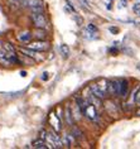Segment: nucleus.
Segmentation results:
<instances>
[{
    "instance_id": "9b49d317",
    "label": "nucleus",
    "mask_w": 140,
    "mask_h": 149,
    "mask_svg": "<svg viewBox=\"0 0 140 149\" xmlns=\"http://www.w3.org/2000/svg\"><path fill=\"white\" fill-rule=\"evenodd\" d=\"M17 38L20 43H29L33 38V34H32V32H29V31H24V32H20L19 34L17 36Z\"/></svg>"
},
{
    "instance_id": "bb28decb",
    "label": "nucleus",
    "mask_w": 140,
    "mask_h": 149,
    "mask_svg": "<svg viewBox=\"0 0 140 149\" xmlns=\"http://www.w3.org/2000/svg\"><path fill=\"white\" fill-rule=\"evenodd\" d=\"M110 32L112 33V34H117V33H119V28H114V27H110Z\"/></svg>"
},
{
    "instance_id": "6ab92c4d",
    "label": "nucleus",
    "mask_w": 140,
    "mask_h": 149,
    "mask_svg": "<svg viewBox=\"0 0 140 149\" xmlns=\"http://www.w3.org/2000/svg\"><path fill=\"white\" fill-rule=\"evenodd\" d=\"M72 134L75 135L76 138H83V133L77 128V126H72Z\"/></svg>"
},
{
    "instance_id": "1a4fd4ad",
    "label": "nucleus",
    "mask_w": 140,
    "mask_h": 149,
    "mask_svg": "<svg viewBox=\"0 0 140 149\" xmlns=\"http://www.w3.org/2000/svg\"><path fill=\"white\" fill-rule=\"evenodd\" d=\"M129 94V81L119 80V96L121 99H126Z\"/></svg>"
},
{
    "instance_id": "f3484780",
    "label": "nucleus",
    "mask_w": 140,
    "mask_h": 149,
    "mask_svg": "<svg viewBox=\"0 0 140 149\" xmlns=\"http://www.w3.org/2000/svg\"><path fill=\"white\" fill-rule=\"evenodd\" d=\"M60 49H61V53H62V56H63L64 58H68L69 57V54H71V51H69V47L67 46V44H61Z\"/></svg>"
},
{
    "instance_id": "c85d7f7f",
    "label": "nucleus",
    "mask_w": 140,
    "mask_h": 149,
    "mask_svg": "<svg viewBox=\"0 0 140 149\" xmlns=\"http://www.w3.org/2000/svg\"><path fill=\"white\" fill-rule=\"evenodd\" d=\"M123 6H126V0H120V5H119V8H123Z\"/></svg>"
},
{
    "instance_id": "7c9ffc66",
    "label": "nucleus",
    "mask_w": 140,
    "mask_h": 149,
    "mask_svg": "<svg viewBox=\"0 0 140 149\" xmlns=\"http://www.w3.org/2000/svg\"><path fill=\"white\" fill-rule=\"evenodd\" d=\"M20 74H21V76H23V77H25V76H27V72H25V71H21Z\"/></svg>"
},
{
    "instance_id": "a211bd4d",
    "label": "nucleus",
    "mask_w": 140,
    "mask_h": 149,
    "mask_svg": "<svg viewBox=\"0 0 140 149\" xmlns=\"http://www.w3.org/2000/svg\"><path fill=\"white\" fill-rule=\"evenodd\" d=\"M72 18H73V20L76 22V24L78 25V27H81V25L83 24V18L81 17L78 13H72Z\"/></svg>"
},
{
    "instance_id": "ddd939ff",
    "label": "nucleus",
    "mask_w": 140,
    "mask_h": 149,
    "mask_svg": "<svg viewBox=\"0 0 140 149\" xmlns=\"http://www.w3.org/2000/svg\"><path fill=\"white\" fill-rule=\"evenodd\" d=\"M32 34H33V38H35V39H46L47 38V32L40 28H35L34 31L32 32Z\"/></svg>"
},
{
    "instance_id": "423d86ee",
    "label": "nucleus",
    "mask_w": 140,
    "mask_h": 149,
    "mask_svg": "<svg viewBox=\"0 0 140 149\" xmlns=\"http://www.w3.org/2000/svg\"><path fill=\"white\" fill-rule=\"evenodd\" d=\"M19 51H20L24 56H27V57L32 58V59H35V61H42V59L44 58V57H40L38 51L32 49V48H29V47H25V48L20 47V48H19Z\"/></svg>"
},
{
    "instance_id": "6e6552de",
    "label": "nucleus",
    "mask_w": 140,
    "mask_h": 149,
    "mask_svg": "<svg viewBox=\"0 0 140 149\" xmlns=\"http://www.w3.org/2000/svg\"><path fill=\"white\" fill-rule=\"evenodd\" d=\"M21 8H28L29 10L33 8H37V6H44L43 0H21L20 3Z\"/></svg>"
},
{
    "instance_id": "0eeeda50",
    "label": "nucleus",
    "mask_w": 140,
    "mask_h": 149,
    "mask_svg": "<svg viewBox=\"0 0 140 149\" xmlns=\"http://www.w3.org/2000/svg\"><path fill=\"white\" fill-rule=\"evenodd\" d=\"M107 95L109 96H119V80L107 81Z\"/></svg>"
},
{
    "instance_id": "20e7f679",
    "label": "nucleus",
    "mask_w": 140,
    "mask_h": 149,
    "mask_svg": "<svg viewBox=\"0 0 140 149\" xmlns=\"http://www.w3.org/2000/svg\"><path fill=\"white\" fill-rule=\"evenodd\" d=\"M82 114H83V116L88 119L90 121H97L98 120V113H97V107L95 106V105H92V104L90 102L88 105L85 107V109L82 110Z\"/></svg>"
},
{
    "instance_id": "4be33fe9",
    "label": "nucleus",
    "mask_w": 140,
    "mask_h": 149,
    "mask_svg": "<svg viewBox=\"0 0 140 149\" xmlns=\"http://www.w3.org/2000/svg\"><path fill=\"white\" fill-rule=\"evenodd\" d=\"M135 104L138 106H140V87L138 88V91H136V96H135Z\"/></svg>"
},
{
    "instance_id": "aec40b11",
    "label": "nucleus",
    "mask_w": 140,
    "mask_h": 149,
    "mask_svg": "<svg viewBox=\"0 0 140 149\" xmlns=\"http://www.w3.org/2000/svg\"><path fill=\"white\" fill-rule=\"evenodd\" d=\"M78 1L81 3V6L82 8H85L86 10H90V3H88V0H78Z\"/></svg>"
},
{
    "instance_id": "2f4dec72",
    "label": "nucleus",
    "mask_w": 140,
    "mask_h": 149,
    "mask_svg": "<svg viewBox=\"0 0 140 149\" xmlns=\"http://www.w3.org/2000/svg\"><path fill=\"white\" fill-rule=\"evenodd\" d=\"M139 15H140V13H139Z\"/></svg>"
},
{
    "instance_id": "b1692460",
    "label": "nucleus",
    "mask_w": 140,
    "mask_h": 149,
    "mask_svg": "<svg viewBox=\"0 0 140 149\" xmlns=\"http://www.w3.org/2000/svg\"><path fill=\"white\" fill-rule=\"evenodd\" d=\"M66 4L68 5V8H71V10H72L73 13H77V10H76V8H75V5H73L72 3L69 1V0H66Z\"/></svg>"
},
{
    "instance_id": "a878e982",
    "label": "nucleus",
    "mask_w": 140,
    "mask_h": 149,
    "mask_svg": "<svg viewBox=\"0 0 140 149\" xmlns=\"http://www.w3.org/2000/svg\"><path fill=\"white\" fill-rule=\"evenodd\" d=\"M8 1H9V4H15V5H19L20 6L21 0H8Z\"/></svg>"
},
{
    "instance_id": "2eb2a0df",
    "label": "nucleus",
    "mask_w": 140,
    "mask_h": 149,
    "mask_svg": "<svg viewBox=\"0 0 140 149\" xmlns=\"http://www.w3.org/2000/svg\"><path fill=\"white\" fill-rule=\"evenodd\" d=\"M32 147L33 148H35V149H42V148H49V145L48 144H46V140H43V139H39L38 140H34L33 141V144H32Z\"/></svg>"
},
{
    "instance_id": "4468645a",
    "label": "nucleus",
    "mask_w": 140,
    "mask_h": 149,
    "mask_svg": "<svg viewBox=\"0 0 140 149\" xmlns=\"http://www.w3.org/2000/svg\"><path fill=\"white\" fill-rule=\"evenodd\" d=\"M72 109V114H73V118H75V120H81V118H82V110L80 109V106L77 105V102L73 104V106L71 107Z\"/></svg>"
},
{
    "instance_id": "f257e3e1",
    "label": "nucleus",
    "mask_w": 140,
    "mask_h": 149,
    "mask_svg": "<svg viewBox=\"0 0 140 149\" xmlns=\"http://www.w3.org/2000/svg\"><path fill=\"white\" fill-rule=\"evenodd\" d=\"M30 19L33 22L34 28L46 29L47 27H48V19H47L44 12H42V13H32L30 14Z\"/></svg>"
},
{
    "instance_id": "f03ea898",
    "label": "nucleus",
    "mask_w": 140,
    "mask_h": 149,
    "mask_svg": "<svg viewBox=\"0 0 140 149\" xmlns=\"http://www.w3.org/2000/svg\"><path fill=\"white\" fill-rule=\"evenodd\" d=\"M47 141H48L49 148H63V143H62L60 135L57 134V132H48L47 133Z\"/></svg>"
},
{
    "instance_id": "f8f14e48",
    "label": "nucleus",
    "mask_w": 140,
    "mask_h": 149,
    "mask_svg": "<svg viewBox=\"0 0 140 149\" xmlns=\"http://www.w3.org/2000/svg\"><path fill=\"white\" fill-rule=\"evenodd\" d=\"M88 90H90L94 95H96L97 97H100L101 100H105V99H106L105 96H104V94H102V92L100 91V88H98V86H97V84H96V82L91 84L90 86H88Z\"/></svg>"
},
{
    "instance_id": "412c9836",
    "label": "nucleus",
    "mask_w": 140,
    "mask_h": 149,
    "mask_svg": "<svg viewBox=\"0 0 140 149\" xmlns=\"http://www.w3.org/2000/svg\"><path fill=\"white\" fill-rule=\"evenodd\" d=\"M86 29H87V31H90V32H95V33H97V32H98L97 27H96V25H95V24H92V23L88 24Z\"/></svg>"
},
{
    "instance_id": "cd10ccee",
    "label": "nucleus",
    "mask_w": 140,
    "mask_h": 149,
    "mask_svg": "<svg viewBox=\"0 0 140 149\" xmlns=\"http://www.w3.org/2000/svg\"><path fill=\"white\" fill-rule=\"evenodd\" d=\"M43 81H47L48 80V72H43V74H42V77H40Z\"/></svg>"
},
{
    "instance_id": "393cba45",
    "label": "nucleus",
    "mask_w": 140,
    "mask_h": 149,
    "mask_svg": "<svg viewBox=\"0 0 140 149\" xmlns=\"http://www.w3.org/2000/svg\"><path fill=\"white\" fill-rule=\"evenodd\" d=\"M47 130H42V132L39 133V138L40 139H43V140H47Z\"/></svg>"
},
{
    "instance_id": "39448f33",
    "label": "nucleus",
    "mask_w": 140,
    "mask_h": 149,
    "mask_svg": "<svg viewBox=\"0 0 140 149\" xmlns=\"http://www.w3.org/2000/svg\"><path fill=\"white\" fill-rule=\"evenodd\" d=\"M48 121H49V124H51V126L53 128L54 132L60 133L61 130H62V126H61V124H62V119H61L60 116H58L56 111H52V113L49 114V116H48Z\"/></svg>"
},
{
    "instance_id": "5701e85b",
    "label": "nucleus",
    "mask_w": 140,
    "mask_h": 149,
    "mask_svg": "<svg viewBox=\"0 0 140 149\" xmlns=\"http://www.w3.org/2000/svg\"><path fill=\"white\" fill-rule=\"evenodd\" d=\"M30 12L32 13H42V12H44V8L43 6H37V8L30 9Z\"/></svg>"
},
{
    "instance_id": "dca6fc26",
    "label": "nucleus",
    "mask_w": 140,
    "mask_h": 149,
    "mask_svg": "<svg viewBox=\"0 0 140 149\" xmlns=\"http://www.w3.org/2000/svg\"><path fill=\"white\" fill-rule=\"evenodd\" d=\"M96 84H97L98 88H100V91L104 94V96L106 97V96H107V81H106V80H100Z\"/></svg>"
},
{
    "instance_id": "473e14b6",
    "label": "nucleus",
    "mask_w": 140,
    "mask_h": 149,
    "mask_svg": "<svg viewBox=\"0 0 140 149\" xmlns=\"http://www.w3.org/2000/svg\"><path fill=\"white\" fill-rule=\"evenodd\" d=\"M111 1H112V0H111Z\"/></svg>"
},
{
    "instance_id": "c756f323",
    "label": "nucleus",
    "mask_w": 140,
    "mask_h": 149,
    "mask_svg": "<svg viewBox=\"0 0 140 149\" xmlns=\"http://www.w3.org/2000/svg\"><path fill=\"white\" fill-rule=\"evenodd\" d=\"M139 10H140V3L134 5V12H139Z\"/></svg>"
},
{
    "instance_id": "9d476101",
    "label": "nucleus",
    "mask_w": 140,
    "mask_h": 149,
    "mask_svg": "<svg viewBox=\"0 0 140 149\" xmlns=\"http://www.w3.org/2000/svg\"><path fill=\"white\" fill-rule=\"evenodd\" d=\"M64 121L68 126H73V121H75V118H73L72 114V109L69 106V104H67L64 107Z\"/></svg>"
},
{
    "instance_id": "7ed1b4c3",
    "label": "nucleus",
    "mask_w": 140,
    "mask_h": 149,
    "mask_svg": "<svg viewBox=\"0 0 140 149\" xmlns=\"http://www.w3.org/2000/svg\"><path fill=\"white\" fill-rule=\"evenodd\" d=\"M27 47L35 49L38 52H46L49 49V43L46 39H35V40H30L29 43H27Z\"/></svg>"
}]
</instances>
